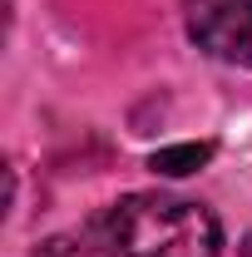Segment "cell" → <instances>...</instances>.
I'll list each match as a JSON object with an SVG mask.
<instances>
[{
	"instance_id": "cell-1",
	"label": "cell",
	"mask_w": 252,
	"mask_h": 257,
	"mask_svg": "<svg viewBox=\"0 0 252 257\" xmlns=\"http://www.w3.org/2000/svg\"><path fill=\"white\" fill-rule=\"evenodd\" d=\"M109 257H218V218L168 193H129L104 218Z\"/></svg>"
},
{
	"instance_id": "cell-2",
	"label": "cell",
	"mask_w": 252,
	"mask_h": 257,
	"mask_svg": "<svg viewBox=\"0 0 252 257\" xmlns=\"http://www.w3.org/2000/svg\"><path fill=\"white\" fill-rule=\"evenodd\" d=\"M198 50L227 64H252V0H183Z\"/></svg>"
},
{
	"instance_id": "cell-3",
	"label": "cell",
	"mask_w": 252,
	"mask_h": 257,
	"mask_svg": "<svg viewBox=\"0 0 252 257\" xmlns=\"http://www.w3.org/2000/svg\"><path fill=\"white\" fill-rule=\"evenodd\" d=\"M208 159H213V144H178V149H163V154H154V173L183 178V173H198Z\"/></svg>"
},
{
	"instance_id": "cell-4",
	"label": "cell",
	"mask_w": 252,
	"mask_h": 257,
	"mask_svg": "<svg viewBox=\"0 0 252 257\" xmlns=\"http://www.w3.org/2000/svg\"><path fill=\"white\" fill-rule=\"evenodd\" d=\"M237 257H252V232L242 237V247H237Z\"/></svg>"
}]
</instances>
